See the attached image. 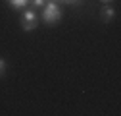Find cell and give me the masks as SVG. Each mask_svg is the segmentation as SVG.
Returning a JSON list of instances; mask_svg holds the SVG:
<instances>
[{
    "label": "cell",
    "instance_id": "cell-8",
    "mask_svg": "<svg viewBox=\"0 0 121 116\" xmlns=\"http://www.w3.org/2000/svg\"><path fill=\"white\" fill-rule=\"evenodd\" d=\"M102 4H112V0H100Z\"/></svg>",
    "mask_w": 121,
    "mask_h": 116
},
{
    "label": "cell",
    "instance_id": "cell-4",
    "mask_svg": "<svg viewBox=\"0 0 121 116\" xmlns=\"http://www.w3.org/2000/svg\"><path fill=\"white\" fill-rule=\"evenodd\" d=\"M27 4H29V0H10V6L13 10H23Z\"/></svg>",
    "mask_w": 121,
    "mask_h": 116
},
{
    "label": "cell",
    "instance_id": "cell-2",
    "mask_svg": "<svg viewBox=\"0 0 121 116\" xmlns=\"http://www.w3.org/2000/svg\"><path fill=\"white\" fill-rule=\"evenodd\" d=\"M37 25H39L37 14H35L33 10L23 12V16H21V27L25 29V31H33V29H37Z\"/></svg>",
    "mask_w": 121,
    "mask_h": 116
},
{
    "label": "cell",
    "instance_id": "cell-1",
    "mask_svg": "<svg viewBox=\"0 0 121 116\" xmlns=\"http://www.w3.org/2000/svg\"><path fill=\"white\" fill-rule=\"evenodd\" d=\"M42 19L46 25H56L60 19H62V10L56 2H50L46 0V4L42 6Z\"/></svg>",
    "mask_w": 121,
    "mask_h": 116
},
{
    "label": "cell",
    "instance_id": "cell-3",
    "mask_svg": "<svg viewBox=\"0 0 121 116\" xmlns=\"http://www.w3.org/2000/svg\"><path fill=\"white\" fill-rule=\"evenodd\" d=\"M100 18H102V21H104V23L113 21V18H115V10H113V6L104 4V6H102V10H100Z\"/></svg>",
    "mask_w": 121,
    "mask_h": 116
},
{
    "label": "cell",
    "instance_id": "cell-9",
    "mask_svg": "<svg viewBox=\"0 0 121 116\" xmlns=\"http://www.w3.org/2000/svg\"><path fill=\"white\" fill-rule=\"evenodd\" d=\"M50 2H56V4H60V2H62V0H50Z\"/></svg>",
    "mask_w": 121,
    "mask_h": 116
},
{
    "label": "cell",
    "instance_id": "cell-5",
    "mask_svg": "<svg viewBox=\"0 0 121 116\" xmlns=\"http://www.w3.org/2000/svg\"><path fill=\"white\" fill-rule=\"evenodd\" d=\"M29 2L33 4V8H42L44 4H46V0H29Z\"/></svg>",
    "mask_w": 121,
    "mask_h": 116
},
{
    "label": "cell",
    "instance_id": "cell-6",
    "mask_svg": "<svg viewBox=\"0 0 121 116\" xmlns=\"http://www.w3.org/2000/svg\"><path fill=\"white\" fill-rule=\"evenodd\" d=\"M62 2L67 6H79V4H83V0H62Z\"/></svg>",
    "mask_w": 121,
    "mask_h": 116
},
{
    "label": "cell",
    "instance_id": "cell-7",
    "mask_svg": "<svg viewBox=\"0 0 121 116\" xmlns=\"http://www.w3.org/2000/svg\"><path fill=\"white\" fill-rule=\"evenodd\" d=\"M4 72H6V60H4V58H0V76H2Z\"/></svg>",
    "mask_w": 121,
    "mask_h": 116
}]
</instances>
